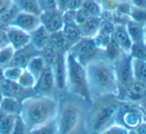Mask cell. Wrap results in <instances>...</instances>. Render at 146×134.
Listing matches in <instances>:
<instances>
[{
  "label": "cell",
  "instance_id": "cell-42",
  "mask_svg": "<svg viewBox=\"0 0 146 134\" xmlns=\"http://www.w3.org/2000/svg\"><path fill=\"white\" fill-rule=\"evenodd\" d=\"M129 134H146V123L141 121L136 127L129 130Z\"/></svg>",
  "mask_w": 146,
  "mask_h": 134
},
{
  "label": "cell",
  "instance_id": "cell-28",
  "mask_svg": "<svg viewBox=\"0 0 146 134\" xmlns=\"http://www.w3.org/2000/svg\"><path fill=\"white\" fill-rule=\"evenodd\" d=\"M28 134H58V125L57 119L54 118L36 128L28 131Z\"/></svg>",
  "mask_w": 146,
  "mask_h": 134
},
{
  "label": "cell",
  "instance_id": "cell-9",
  "mask_svg": "<svg viewBox=\"0 0 146 134\" xmlns=\"http://www.w3.org/2000/svg\"><path fill=\"white\" fill-rule=\"evenodd\" d=\"M117 98L120 101L140 103L146 100V84L133 80Z\"/></svg>",
  "mask_w": 146,
  "mask_h": 134
},
{
  "label": "cell",
  "instance_id": "cell-47",
  "mask_svg": "<svg viewBox=\"0 0 146 134\" xmlns=\"http://www.w3.org/2000/svg\"><path fill=\"white\" fill-rule=\"evenodd\" d=\"M9 1L10 0H0V9H1L4 5H6Z\"/></svg>",
  "mask_w": 146,
  "mask_h": 134
},
{
  "label": "cell",
  "instance_id": "cell-13",
  "mask_svg": "<svg viewBox=\"0 0 146 134\" xmlns=\"http://www.w3.org/2000/svg\"><path fill=\"white\" fill-rule=\"evenodd\" d=\"M66 52L57 53L54 62L50 66L54 75L56 88L61 92L66 90Z\"/></svg>",
  "mask_w": 146,
  "mask_h": 134
},
{
  "label": "cell",
  "instance_id": "cell-3",
  "mask_svg": "<svg viewBox=\"0 0 146 134\" xmlns=\"http://www.w3.org/2000/svg\"><path fill=\"white\" fill-rule=\"evenodd\" d=\"M119 105L120 100L116 96H106L92 100L84 117L86 134H98L115 123Z\"/></svg>",
  "mask_w": 146,
  "mask_h": 134
},
{
  "label": "cell",
  "instance_id": "cell-25",
  "mask_svg": "<svg viewBox=\"0 0 146 134\" xmlns=\"http://www.w3.org/2000/svg\"><path fill=\"white\" fill-rule=\"evenodd\" d=\"M48 45L50 47H52L54 50H56L57 52H66V51H68L70 48L69 44H68L67 41H66L62 31L51 33Z\"/></svg>",
  "mask_w": 146,
  "mask_h": 134
},
{
  "label": "cell",
  "instance_id": "cell-17",
  "mask_svg": "<svg viewBox=\"0 0 146 134\" xmlns=\"http://www.w3.org/2000/svg\"><path fill=\"white\" fill-rule=\"evenodd\" d=\"M31 42L30 44L36 49L38 52H41L44 48L48 46L50 33L46 30L42 25L37 27L34 31L30 33Z\"/></svg>",
  "mask_w": 146,
  "mask_h": 134
},
{
  "label": "cell",
  "instance_id": "cell-41",
  "mask_svg": "<svg viewBox=\"0 0 146 134\" xmlns=\"http://www.w3.org/2000/svg\"><path fill=\"white\" fill-rule=\"evenodd\" d=\"M82 4H83V0H69L67 4V9L66 10H76L80 9L82 7Z\"/></svg>",
  "mask_w": 146,
  "mask_h": 134
},
{
  "label": "cell",
  "instance_id": "cell-48",
  "mask_svg": "<svg viewBox=\"0 0 146 134\" xmlns=\"http://www.w3.org/2000/svg\"><path fill=\"white\" fill-rule=\"evenodd\" d=\"M2 98H3V94H1V92H0V101H1Z\"/></svg>",
  "mask_w": 146,
  "mask_h": 134
},
{
  "label": "cell",
  "instance_id": "cell-21",
  "mask_svg": "<svg viewBox=\"0 0 146 134\" xmlns=\"http://www.w3.org/2000/svg\"><path fill=\"white\" fill-rule=\"evenodd\" d=\"M47 67H48V66H47L44 58L42 57V55L39 52L38 54H36L34 57L31 58V60L28 62V64L26 65L25 68L31 74L34 75V77L36 78V79H38Z\"/></svg>",
  "mask_w": 146,
  "mask_h": 134
},
{
  "label": "cell",
  "instance_id": "cell-7",
  "mask_svg": "<svg viewBox=\"0 0 146 134\" xmlns=\"http://www.w3.org/2000/svg\"><path fill=\"white\" fill-rule=\"evenodd\" d=\"M139 103L120 101L118 112L116 115V123L124 126L128 130L136 127L141 122Z\"/></svg>",
  "mask_w": 146,
  "mask_h": 134
},
{
  "label": "cell",
  "instance_id": "cell-45",
  "mask_svg": "<svg viewBox=\"0 0 146 134\" xmlns=\"http://www.w3.org/2000/svg\"><path fill=\"white\" fill-rule=\"evenodd\" d=\"M69 0H56L57 3V8L60 10V11L64 12L66 9H67V4Z\"/></svg>",
  "mask_w": 146,
  "mask_h": 134
},
{
  "label": "cell",
  "instance_id": "cell-34",
  "mask_svg": "<svg viewBox=\"0 0 146 134\" xmlns=\"http://www.w3.org/2000/svg\"><path fill=\"white\" fill-rule=\"evenodd\" d=\"M129 55L133 59H139L146 61V45L144 42L132 43L129 51Z\"/></svg>",
  "mask_w": 146,
  "mask_h": 134
},
{
  "label": "cell",
  "instance_id": "cell-23",
  "mask_svg": "<svg viewBox=\"0 0 146 134\" xmlns=\"http://www.w3.org/2000/svg\"><path fill=\"white\" fill-rule=\"evenodd\" d=\"M133 80L146 84V61L131 58Z\"/></svg>",
  "mask_w": 146,
  "mask_h": 134
},
{
  "label": "cell",
  "instance_id": "cell-29",
  "mask_svg": "<svg viewBox=\"0 0 146 134\" xmlns=\"http://www.w3.org/2000/svg\"><path fill=\"white\" fill-rule=\"evenodd\" d=\"M37 79L34 77L33 74H31L26 68H23L21 75H20L19 79H18L17 82L19 86H21L25 90H34L35 84H36Z\"/></svg>",
  "mask_w": 146,
  "mask_h": 134
},
{
  "label": "cell",
  "instance_id": "cell-44",
  "mask_svg": "<svg viewBox=\"0 0 146 134\" xmlns=\"http://www.w3.org/2000/svg\"><path fill=\"white\" fill-rule=\"evenodd\" d=\"M138 105H139V111H140L141 121L146 123V100L140 102Z\"/></svg>",
  "mask_w": 146,
  "mask_h": 134
},
{
  "label": "cell",
  "instance_id": "cell-40",
  "mask_svg": "<svg viewBox=\"0 0 146 134\" xmlns=\"http://www.w3.org/2000/svg\"><path fill=\"white\" fill-rule=\"evenodd\" d=\"M90 16V14H88L84 8L81 7L80 9L75 11V23L77 24L78 26L81 25V24H83Z\"/></svg>",
  "mask_w": 146,
  "mask_h": 134
},
{
  "label": "cell",
  "instance_id": "cell-12",
  "mask_svg": "<svg viewBox=\"0 0 146 134\" xmlns=\"http://www.w3.org/2000/svg\"><path fill=\"white\" fill-rule=\"evenodd\" d=\"M41 25L49 33H55L61 31L64 26L63 12L59 9L49 10L40 14Z\"/></svg>",
  "mask_w": 146,
  "mask_h": 134
},
{
  "label": "cell",
  "instance_id": "cell-38",
  "mask_svg": "<svg viewBox=\"0 0 146 134\" xmlns=\"http://www.w3.org/2000/svg\"><path fill=\"white\" fill-rule=\"evenodd\" d=\"M37 1H38V5L39 8H40L41 13L45 11H49V10L58 9L56 0H37Z\"/></svg>",
  "mask_w": 146,
  "mask_h": 134
},
{
  "label": "cell",
  "instance_id": "cell-19",
  "mask_svg": "<svg viewBox=\"0 0 146 134\" xmlns=\"http://www.w3.org/2000/svg\"><path fill=\"white\" fill-rule=\"evenodd\" d=\"M22 106V100L12 96H3L0 101V112L5 114L19 115Z\"/></svg>",
  "mask_w": 146,
  "mask_h": 134
},
{
  "label": "cell",
  "instance_id": "cell-8",
  "mask_svg": "<svg viewBox=\"0 0 146 134\" xmlns=\"http://www.w3.org/2000/svg\"><path fill=\"white\" fill-rule=\"evenodd\" d=\"M114 72H115L117 84H118V94L133 80L132 69H131V57L128 53H123L120 57L113 62ZM117 94V96H118Z\"/></svg>",
  "mask_w": 146,
  "mask_h": 134
},
{
  "label": "cell",
  "instance_id": "cell-39",
  "mask_svg": "<svg viewBox=\"0 0 146 134\" xmlns=\"http://www.w3.org/2000/svg\"><path fill=\"white\" fill-rule=\"evenodd\" d=\"M11 134H28L27 128H26L25 124L22 121V119L20 118L19 115H17V117H16V120L15 123H14Z\"/></svg>",
  "mask_w": 146,
  "mask_h": 134
},
{
  "label": "cell",
  "instance_id": "cell-2",
  "mask_svg": "<svg viewBox=\"0 0 146 134\" xmlns=\"http://www.w3.org/2000/svg\"><path fill=\"white\" fill-rule=\"evenodd\" d=\"M60 101L53 96L36 94L22 100L19 116L28 131L56 118Z\"/></svg>",
  "mask_w": 146,
  "mask_h": 134
},
{
  "label": "cell",
  "instance_id": "cell-5",
  "mask_svg": "<svg viewBox=\"0 0 146 134\" xmlns=\"http://www.w3.org/2000/svg\"><path fill=\"white\" fill-rule=\"evenodd\" d=\"M84 112L79 102L67 100L60 102L57 114L58 134H77L80 128L84 127Z\"/></svg>",
  "mask_w": 146,
  "mask_h": 134
},
{
  "label": "cell",
  "instance_id": "cell-33",
  "mask_svg": "<svg viewBox=\"0 0 146 134\" xmlns=\"http://www.w3.org/2000/svg\"><path fill=\"white\" fill-rule=\"evenodd\" d=\"M111 38H112L111 35L106 34V33L98 30V32L96 33V36L92 38V40H94L96 48H98L100 52H104V51L106 50V47H108V45L110 44Z\"/></svg>",
  "mask_w": 146,
  "mask_h": 134
},
{
  "label": "cell",
  "instance_id": "cell-46",
  "mask_svg": "<svg viewBox=\"0 0 146 134\" xmlns=\"http://www.w3.org/2000/svg\"><path fill=\"white\" fill-rule=\"evenodd\" d=\"M143 42L146 45V23L143 25Z\"/></svg>",
  "mask_w": 146,
  "mask_h": 134
},
{
  "label": "cell",
  "instance_id": "cell-37",
  "mask_svg": "<svg viewBox=\"0 0 146 134\" xmlns=\"http://www.w3.org/2000/svg\"><path fill=\"white\" fill-rule=\"evenodd\" d=\"M119 0H102L100 2V5H102V14L104 12L106 13H110L114 12L117 8V5H118Z\"/></svg>",
  "mask_w": 146,
  "mask_h": 134
},
{
  "label": "cell",
  "instance_id": "cell-31",
  "mask_svg": "<svg viewBox=\"0 0 146 134\" xmlns=\"http://www.w3.org/2000/svg\"><path fill=\"white\" fill-rule=\"evenodd\" d=\"M82 8H84L90 16H102V5L96 0H83Z\"/></svg>",
  "mask_w": 146,
  "mask_h": 134
},
{
  "label": "cell",
  "instance_id": "cell-26",
  "mask_svg": "<svg viewBox=\"0 0 146 134\" xmlns=\"http://www.w3.org/2000/svg\"><path fill=\"white\" fill-rule=\"evenodd\" d=\"M125 27L132 43L143 42V25L129 19L125 23Z\"/></svg>",
  "mask_w": 146,
  "mask_h": 134
},
{
  "label": "cell",
  "instance_id": "cell-43",
  "mask_svg": "<svg viewBox=\"0 0 146 134\" xmlns=\"http://www.w3.org/2000/svg\"><path fill=\"white\" fill-rule=\"evenodd\" d=\"M131 6L146 9V0H127Z\"/></svg>",
  "mask_w": 146,
  "mask_h": 134
},
{
  "label": "cell",
  "instance_id": "cell-30",
  "mask_svg": "<svg viewBox=\"0 0 146 134\" xmlns=\"http://www.w3.org/2000/svg\"><path fill=\"white\" fill-rule=\"evenodd\" d=\"M123 53L124 52L119 48V46L116 44L115 41L111 38L110 44L108 45V47L106 48V50L102 52V55H104V57L106 58L108 61H110V62L113 63V62L118 59V58L120 57Z\"/></svg>",
  "mask_w": 146,
  "mask_h": 134
},
{
  "label": "cell",
  "instance_id": "cell-24",
  "mask_svg": "<svg viewBox=\"0 0 146 134\" xmlns=\"http://www.w3.org/2000/svg\"><path fill=\"white\" fill-rule=\"evenodd\" d=\"M11 3L17 8L18 11L40 15L41 11L37 0H10Z\"/></svg>",
  "mask_w": 146,
  "mask_h": 134
},
{
  "label": "cell",
  "instance_id": "cell-10",
  "mask_svg": "<svg viewBox=\"0 0 146 134\" xmlns=\"http://www.w3.org/2000/svg\"><path fill=\"white\" fill-rule=\"evenodd\" d=\"M8 25L15 26L17 28L26 31V32L31 33L37 27L41 25L40 15L23 11H17V13L11 19V21L8 23Z\"/></svg>",
  "mask_w": 146,
  "mask_h": 134
},
{
  "label": "cell",
  "instance_id": "cell-36",
  "mask_svg": "<svg viewBox=\"0 0 146 134\" xmlns=\"http://www.w3.org/2000/svg\"><path fill=\"white\" fill-rule=\"evenodd\" d=\"M98 134H129V130L115 122Z\"/></svg>",
  "mask_w": 146,
  "mask_h": 134
},
{
  "label": "cell",
  "instance_id": "cell-50",
  "mask_svg": "<svg viewBox=\"0 0 146 134\" xmlns=\"http://www.w3.org/2000/svg\"><path fill=\"white\" fill-rule=\"evenodd\" d=\"M2 31H3V30H2ZM2 31H0V36H1V32H2Z\"/></svg>",
  "mask_w": 146,
  "mask_h": 134
},
{
  "label": "cell",
  "instance_id": "cell-4",
  "mask_svg": "<svg viewBox=\"0 0 146 134\" xmlns=\"http://www.w3.org/2000/svg\"><path fill=\"white\" fill-rule=\"evenodd\" d=\"M66 90L82 101L90 103L86 68L69 52H66Z\"/></svg>",
  "mask_w": 146,
  "mask_h": 134
},
{
  "label": "cell",
  "instance_id": "cell-20",
  "mask_svg": "<svg viewBox=\"0 0 146 134\" xmlns=\"http://www.w3.org/2000/svg\"><path fill=\"white\" fill-rule=\"evenodd\" d=\"M29 90H25L21 86L18 84L17 82H11V80H4L0 84V92L3 96H12L20 100V96L23 94V92Z\"/></svg>",
  "mask_w": 146,
  "mask_h": 134
},
{
  "label": "cell",
  "instance_id": "cell-32",
  "mask_svg": "<svg viewBox=\"0 0 146 134\" xmlns=\"http://www.w3.org/2000/svg\"><path fill=\"white\" fill-rule=\"evenodd\" d=\"M23 68L17 67V66H8V67L2 69V77L4 80H11V82H17L21 75Z\"/></svg>",
  "mask_w": 146,
  "mask_h": 134
},
{
  "label": "cell",
  "instance_id": "cell-27",
  "mask_svg": "<svg viewBox=\"0 0 146 134\" xmlns=\"http://www.w3.org/2000/svg\"><path fill=\"white\" fill-rule=\"evenodd\" d=\"M15 51L9 43H5L0 46V69L2 70L11 65Z\"/></svg>",
  "mask_w": 146,
  "mask_h": 134
},
{
  "label": "cell",
  "instance_id": "cell-16",
  "mask_svg": "<svg viewBox=\"0 0 146 134\" xmlns=\"http://www.w3.org/2000/svg\"><path fill=\"white\" fill-rule=\"evenodd\" d=\"M39 52L32 46L31 44L27 45V46L23 47L21 49H18L15 51L14 54L13 60L11 62L12 66H17V67L25 68L26 65L28 64V62L31 60V58L34 57L36 54Z\"/></svg>",
  "mask_w": 146,
  "mask_h": 134
},
{
  "label": "cell",
  "instance_id": "cell-11",
  "mask_svg": "<svg viewBox=\"0 0 146 134\" xmlns=\"http://www.w3.org/2000/svg\"><path fill=\"white\" fill-rule=\"evenodd\" d=\"M4 32H5L7 43H9L15 50L27 46L31 42L30 33L15 26L7 25L4 29Z\"/></svg>",
  "mask_w": 146,
  "mask_h": 134
},
{
  "label": "cell",
  "instance_id": "cell-18",
  "mask_svg": "<svg viewBox=\"0 0 146 134\" xmlns=\"http://www.w3.org/2000/svg\"><path fill=\"white\" fill-rule=\"evenodd\" d=\"M102 21V16H90L83 24L79 25L82 37L94 38L100 28Z\"/></svg>",
  "mask_w": 146,
  "mask_h": 134
},
{
  "label": "cell",
  "instance_id": "cell-22",
  "mask_svg": "<svg viewBox=\"0 0 146 134\" xmlns=\"http://www.w3.org/2000/svg\"><path fill=\"white\" fill-rule=\"evenodd\" d=\"M61 31L70 47L82 38L80 28L76 23H64Z\"/></svg>",
  "mask_w": 146,
  "mask_h": 134
},
{
  "label": "cell",
  "instance_id": "cell-15",
  "mask_svg": "<svg viewBox=\"0 0 146 134\" xmlns=\"http://www.w3.org/2000/svg\"><path fill=\"white\" fill-rule=\"evenodd\" d=\"M112 39L116 42L119 48L124 53H128L132 46V41L127 33L125 24H114V30L112 33Z\"/></svg>",
  "mask_w": 146,
  "mask_h": 134
},
{
  "label": "cell",
  "instance_id": "cell-14",
  "mask_svg": "<svg viewBox=\"0 0 146 134\" xmlns=\"http://www.w3.org/2000/svg\"><path fill=\"white\" fill-rule=\"evenodd\" d=\"M55 88H56V86H55V80L52 72V68L50 66H48L44 70V72L40 75V77L37 79L34 90L36 92H38V94L52 96L51 92Z\"/></svg>",
  "mask_w": 146,
  "mask_h": 134
},
{
  "label": "cell",
  "instance_id": "cell-1",
  "mask_svg": "<svg viewBox=\"0 0 146 134\" xmlns=\"http://www.w3.org/2000/svg\"><path fill=\"white\" fill-rule=\"evenodd\" d=\"M90 101L106 96L118 94L113 63L104 55L100 56L85 66Z\"/></svg>",
  "mask_w": 146,
  "mask_h": 134
},
{
  "label": "cell",
  "instance_id": "cell-49",
  "mask_svg": "<svg viewBox=\"0 0 146 134\" xmlns=\"http://www.w3.org/2000/svg\"><path fill=\"white\" fill-rule=\"evenodd\" d=\"M96 1H98V2H100H100H102V0H96Z\"/></svg>",
  "mask_w": 146,
  "mask_h": 134
},
{
  "label": "cell",
  "instance_id": "cell-6",
  "mask_svg": "<svg viewBox=\"0 0 146 134\" xmlns=\"http://www.w3.org/2000/svg\"><path fill=\"white\" fill-rule=\"evenodd\" d=\"M68 52L83 66L88 65L90 62L102 55V52L96 48L92 38L86 37H82L78 42L72 45Z\"/></svg>",
  "mask_w": 146,
  "mask_h": 134
},
{
  "label": "cell",
  "instance_id": "cell-35",
  "mask_svg": "<svg viewBox=\"0 0 146 134\" xmlns=\"http://www.w3.org/2000/svg\"><path fill=\"white\" fill-rule=\"evenodd\" d=\"M129 19L137 22V23L144 25L146 23V9L137 8L131 6L130 13H129Z\"/></svg>",
  "mask_w": 146,
  "mask_h": 134
}]
</instances>
